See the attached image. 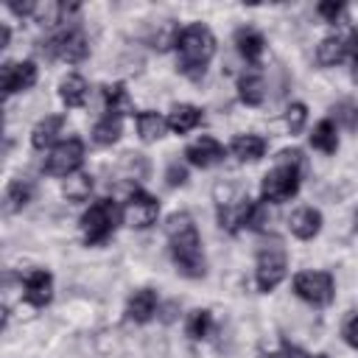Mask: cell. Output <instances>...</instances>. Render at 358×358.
<instances>
[{
  "instance_id": "obj_1",
  "label": "cell",
  "mask_w": 358,
  "mask_h": 358,
  "mask_svg": "<svg viewBox=\"0 0 358 358\" xmlns=\"http://www.w3.org/2000/svg\"><path fill=\"white\" fill-rule=\"evenodd\" d=\"M165 235H168V243H171V257L176 263V271L185 274V277H190V280L204 277L207 260H204L201 238H199V229H196L193 218L187 213L168 215Z\"/></svg>"
},
{
  "instance_id": "obj_2",
  "label": "cell",
  "mask_w": 358,
  "mask_h": 358,
  "mask_svg": "<svg viewBox=\"0 0 358 358\" xmlns=\"http://www.w3.org/2000/svg\"><path fill=\"white\" fill-rule=\"evenodd\" d=\"M302 165H305V157L299 148H285L277 154V162L274 168L263 176L260 182V196L266 204H282L288 201L291 196H296L299 190V182H302Z\"/></svg>"
},
{
  "instance_id": "obj_3",
  "label": "cell",
  "mask_w": 358,
  "mask_h": 358,
  "mask_svg": "<svg viewBox=\"0 0 358 358\" xmlns=\"http://www.w3.org/2000/svg\"><path fill=\"white\" fill-rule=\"evenodd\" d=\"M176 53H179V73L187 76L190 81H201L204 73H207L210 59L215 56L213 31L207 25H201V22H190L187 28H182Z\"/></svg>"
},
{
  "instance_id": "obj_4",
  "label": "cell",
  "mask_w": 358,
  "mask_h": 358,
  "mask_svg": "<svg viewBox=\"0 0 358 358\" xmlns=\"http://www.w3.org/2000/svg\"><path fill=\"white\" fill-rule=\"evenodd\" d=\"M123 218V210H117V204L112 199H101L95 201L84 215H81V238L87 246H98L103 243L115 229L117 221Z\"/></svg>"
},
{
  "instance_id": "obj_5",
  "label": "cell",
  "mask_w": 358,
  "mask_h": 358,
  "mask_svg": "<svg viewBox=\"0 0 358 358\" xmlns=\"http://www.w3.org/2000/svg\"><path fill=\"white\" fill-rule=\"evenodd\" d=\"M285 268H288V255L280 243H266L257 252V263H255V282L263 294L274 291L282 280H285Z\"/></svg>"
},
{
  "instance_id": "obj_6",
  "label": "cell",
  "mask_w": 358,
  "mask_h": 358,
  "mask_svg": "<svg viewBox=\"0 0 358 358\" xmlns=\"http://www.w3.org/2000/svg\"><path fill=\"white\" fill-rule=\"evenodd\" d=\"M294 294L299 299H305L308 305H313V308H324L336 296V282L327 271H316V268L299 271L294 277Z\"/></svg>"
},
{
  "instance_id": "obj_7",
  "label": "cell",
  "mask_w": 358,
  "mask_h": 358,
  "mask_svg": "<svg viewBox=\"0 0 358 358\" xmlns=\"http://www.w3.org/2000/svg\"><path fill=\"white\" fill-rule=\"evenodd\" d=\"M84 162V143L78 137H67L50 148L45 157V173L48 176H73Z\"/></svg>"
},
{
  "instance_id": "obj_8",
  "label": "cell",
  "mask_w": 358,
  "mask_h": 358,
  "mask_svg": "<svg viewBox=\"0 0 358 358\" xmlns=\"http://www.w3.org/2000/svg\"><path fill=\"white\" fill-rule=\"evenodd\" d=\"M45 50H48V56H53V59H59V62L78 64V62L87 59L90 42H87L84 31L73 25V28H64V31H59L56 36H50V39L45 42Z\"/></svg>"
},
{
  "instance_id": "obj_9",
  "label": "cell",
  "mask_w": 358,
  "mask_h": 358,
  "mask_svg": "<svg viewBox=\"0 0 358 358\" xmlns=\"http://www.w3.org/2000/svg\"><path fill=\"white\" fill-rule=\"evenodd\" d=\"M157 215H159V201H157L151 193L134 187V190L129 193L126 204H123V221H126L131 229H148V227L157 221Z\"/></svg>"
},
{
  "instance_id": "obj_10",
  "label": "cell",
  "mask_w": 358,
  "mask_h": 358,
  "mask_svg": "<svg viewBox=\"0 0 358 358\" xmlns=\"http://www.w3.org/2000/svg\"><path fill=\"white\" fill-rule=\"evenodd\" d=\"M34 81H36V64L34 62H6L0 67V84H3L6 95L25 92L34 87Z\"/></svg>"
},
{
  "instance_id": "obj_11",
  "label": "cell",
  "mask_w": 358,
  "mask_h": 358,
  "mask_svg": "<svg viewBox=\"0 0 358 358\" xmlns=\"http://www.w3.org/2000/svg\"><path fill=\"white\" fill-rule=\"evenodd\" d=\"M185 157H187V162L196 165V168H213V165H218V162L224 159V145H221L215 137L204 134V137L193 140V143L185 148Z\"/></svg>"
},
{
  "instance_id": "obj_12",
  "label": "cell",
  "mask_w": 358,
  "mask_h": 358,
  "mask_svg": "<svg viewBox=\"0 0 358 358\" xmlns=\"http://www.w3.org/2000/svg\"><path fill=\"white\" fill-rule=\"evenodd\" d=\"M22 299L34 308H45L53 299V277L45 268H34L22 282Z\"/></svg>"
},
{
  "instance_id": "obj_13",
  "label": "cell",
  "mask_w": 358,
  "mask_h": 358,
  "mask_svg": "<svg viewBox=\"0 0 358 358\" xmlns=\"http://www.w3.org/2000/svg\"><path fill=\"white\" fill-rule=\"evenodd\" d=\"M288 229H291L294 238H299V241H310V238H316L319 229H322V213L313 210V207H299V210L291 213V218H288Z\"/></svg>"
},
{
  "instance_id": "obj_14",
  "label": "cell",
  "mask_w": 358,
  "mask_h": 358,
  "mask_svg": "<svg viewBox=\"0 0 358 358\" xmlns=\"http://www.w3.org/2000/svg\"><path fill=\"white\" fill-rule=\"evenodd\" d=\"M157 308H159L157 291H151V288H140V291H134V294L129 296L126 316H129L131 322H137V324H145V322H151V319H154Z\"/></svg>"
},
{
  "instance_id": "obj_15",
  "label": "cell",
  "mask_w": 358,
  "mask_h": 358,
  "mask_svg": "<svg viewBox=\"0 0 358 358\" xmlns=\"http://www.w3.org/2000/svg\"><path fill=\"white\" fill-rule=\"evenodd\" d=\"M344 59H350V48H347V31L344 34H330L316 45V62L324 67L341 64Z\"/></svg>"
},
{
  "instance_id": "obj_16",
  "label": "cell",
  "mask_w": 358,
  "mask_h": 358,
  "mask_svg": "<svg viewBox=\"0 0 358 358\" xmlns=\"http://www.w3.org/2000/svg\"><path fill=\"white\" fill-rule=\"evenodd\" d=\"M165 120H168V129L173 134H187L201 123V109L193 103H176V106H171Z\"/></svg>"
},
{
  "instance_id": "obj_17",
  "label": "cell",
  "mask_w": 358,
  "mask_h": 358,
  "mask_svg": "<svg viewBox=\"0 0 358 358\" xmlns=\"http://www.w3.org/2000/svg\"><path fill=\"white\" fill-rule=\"evenodd\" d=\"M235 48H238V53H241L249 64H257L260 56H263L266 39H263V34H257L255 28H238V31H235Z\"/></svg>"
},
{
  "instance_id": "obj_18",
  "label": "cell",
  "mask_w": 358,
  "mask_h": 358,
  "mask_svg": "<svg viewBox=\"0 0 358 358\" xmlns=\"http://www.w3.org/2000/svg\"><path fill=\"white\" fill-rule=\"evenodd\" d=\"M62 126H64V117L62 115H45L34 131H31V145L34 148H48V145H56V137L62 134Z\"/></svg>"
},
{
  "instance_id": "obj_19",
  "label": "cell",
  "mask_w": 358,
  "mask_h": 358,
  "mask_svg": "<svg viewBox=\"0 0 358 358\" xmlns=\"http://www.w3.org/2000/svg\"><path fill=\"white\" fill-rule=\"evenodd\" d=\"M232 157L238 162H257L263 154H266V140L257 137V134H238L229 145Z\"/></svg>"
},
{
  "instance_id": "obj_20",
  "label": "cell",
  "mask_w": 358,
  "mask_h": 358,
  "mask_svg": "<svg viewBox=\"0 0 358 358\" xmlns=\"http://www.w3.org/2000/svg\"><path fill=\"white\" fill-rule=\"evenodd\" d=\"M87 92H90L87 81H84L81 76H76V73H73V76H64L62 84H59V98H62V103H64L67 109H78V106H84Z\"/></svg>"
},
{
  "instance_id": "obj_21",
  "label": "cell",
  "mask_w": 358,
  "mask_h": 358,
  "mask_svg": "<svg viewBox=\"0 0 358 358\" xmlns=\"http://www.w3.org/2000/svg\"><path fill=\"white\" fill-rule=\"evenodd\" d=\"M134 120H137V134H140L143 143H157L165 134V129H168V120L159 112H151V109L137 112Z\"/></svg>"
},
{
  "instance_id": "obj_22",
  "label": "cell",
  "mask_w": 358,
  "mask_h": 358,
  "mask_svg": "<svg viewBox=\"0 0 358 358\" xmlns=\"http://www.w3.org/2000/svg\"><path fill=\"white\" fill-rule=\"evenodd\" d=\"M103 109H106V115H117V117H123V115L131 112L129 90H126L120 81L103 87Z\"/></svg>"
},
{
  "instance_id": "obj_23",
  "label": "cell",
  "mask_w": 358,
  "mask_h": 358,
  "mask_svg": "<svg viewBox=\"0 0 358 358\" xmlns=\"http://www.w3.org/2000/svg\"><path fill=\"white\" fill-rule=\"evenodd\" d=\"M310 145L322 154H336L338 151V131H336V123L330 117L319 120L310 131Z\"/></svg>"
},
{
  "instance_id": "obj_24",
  "label": "cell",
  "mask_w": 358,
  "mask_h": 358,
  "mask_svg": "<svg viewBox=\"0 0 358 358\" xmlns=\"http://www.w3.org/2000/svg\"><path fill=\"white\" fill-rule=\"evenodd\" d=\"M238 98L246 103V106H260L263 98H266V84L257 73H243L238 78Z\"/></svg>"
},
{
  "instance_id": "obj_25",
  "label": "cell",
  "mask_w": 358,
  "mask_h": 358,
  "mask_svg": "<svg viewBox=\"0 0 358 358\" xmlns=\"http://www.w3.org/2000/svg\"><path fill=\"white\" fill-rule=\"evenodd\" d=\"M123 134V117L117 115H103L95 126H92V140L98 145H115Z\"/></svg>"
},
{
  "instance_id": "obj_26",
  "label": "cell",
  "mask_w": 358,
  "mask_h": 358,
  "mask_svg": "<svg viewBox=\"0 0 358 358\" xmlns=\"http://www.w3.org/2000/svg\"><path fill=\"white\" fill-rule=\"evenodd\" d=\"M31 199H34V182L25 176L11 179V185L6 187V207L14 213V210H22Z\"/></svg>"
},
{
  "instance_id": "obj_27",
  "label": "cell",
  "mask_w": 358,
  "mask_h": 358,
  "mask_svg": "<svg viewBox=\"0 0 358 358\" xmlns=\"http://www.w3.org/2000/svg\"><path fill=\"white\" fill-rule=\"evenodd\" d=\"M185 333L193 338V341H204L210 333H213V313L207 308H196L187 313L185 319Z\"/></svg>"
},
{
  "instance_id": "obj_28",
  "label": "cell",
  "mask_w": 358,
  "mask_h": 358,
  "mask_svg": "<svg viewBox=\"0 0 358 358\" xmlns=\"http://www.w3.org/2000/svg\"><path fill=\"white\" fill-rule=\"evenodd\" d=\"M62 193H64L67 201H84V199H90V193H92V176L90 173H73V176H67L64 185H62Z\"/></svg>"
},
{
  "instance_id": "obj_29",
  "label": "cell",
  "mask_w": 358,
  "mask_h": 358,
  "mask_svg": "<svg viewBox=\"0 0 358 358\" xmlns=\"http://www.w3.org/2000/svg\"><path fill=\"white\" fill-rule=\"evenodd\" d=\"M31 17L39 25H59L67 17V6L64 3H56V0H42V3H36V8H34Z\"/></svg>"
},
{
  "instance_id": "obj_30",
  "label": "cell",
  "mask_w": 358,
  "mask_h": 358,
  "mask_svg": "<svg viewBox=\"0 0 358 358\" xmlns=\"http://www.w3.org/2000/svg\"><path fill=\"white\" fill-rule=\"evenodd\" d=\"M179 36H182L179 25H176L173 20H165V22H159L157 31L151 34V48H157V50H171V48L179 45Z\"/></svg>"
},
{
  "instance_id": "obj_31",
  "label": "cell",
  "mask_w": 358,
  "mask_h": 358,
  "mask_svg": "<svg viewBox=\"0 0 358 358\" xmlns=\"http://www.w3.org/2000/svg\"><path fill=\"white\" fill-rule=\"evenodd\" d=\"M333 115H336V123L344 126L347 131H355L358 129V101H350V98L338 101L333 106Z\"/></svg>"
},
{
  "instance_id": "obj_32",
  "label": "cell",
  "mask_w": 358,
  "mask_h": 358,
  "mask_svg": "<svg viewBox=\"0 0 358 358\" xmlns=\"http://www.w3.org/2000/svg\"><path fill=\"white\" fill-rule=\"evenodd\" d=\"M305 120H308L305 103H291V106L285 109V126H288L291 134H299V131L305 129Z\"/></svg>"
},
{
  "instance_id": "obj_33",
  "label": "cell",
  "mask_w": 358,
  "mask_h": 358,
  "mask_svg": "<svg viewBox=\"0 0 358 358\" xmlns=\"http://www.w3.org/2000/svg\"><path fill=\"white\" fill-rule=\"evenodd\" d=\"M123 171H126L129 176H134V179H143V176L148 173V162H145L143 154H126V159H123Z\"/></svg>"
},
{
  "instance_id": "obj_34",
  "label": "cell",
  "mask_w": 358,
  "mask_h": 358,
  "mask_svg": "<svg viewBox=\"0 0 358 358\" xmlns=\"http://www.w3.org/2000/svg\"><path fill=\"white\" fill-rule=\"evenodd\" d=\"M316 11H319V17L324 20V22H338L341 20V14H344V3H336V0H324V3H319L316 6Z\"/></svg>"
},
{
  "instance_id": "obj_35",
  "label": "cell",
  "mask_w": 358,
  "mask_h": 358,
  "mask_svg": "<svg viewBox=\"0 0 358 358\" xmlns=\"http://www.w3.org/2000/svg\"><path fill=\"white\" fill-rule=\"evenodd\" d=\"M341 336H344V341H347L352 350H358V310H352V313L344 319Z\"/></svg>"
},
{
  "instance_id": "obj_36",
  "label": "cell",
  "mask_w": 358,
  "mask_h": 358,
  "mask_svg": "<svg viewBox=\"0 0 358 358\" xmlns=\"http://www.w3.org/2000/svg\"><path fill=\"white\" fill-rule=\"evenodd\" d=\"M165 182H168V187H182L187 182V168L179 162H171L165 171Z\"/></svg>"
},
{
  "instance_id": "obj_37",
  "label": "cell",
  "mask_w": 358,
  "mask_h": 358,
  "mask_svg": "<svg viewBox=\"0 0 358 358\" xmlns=\"http://www.w3.org/2000/svg\"><path fill=\"white\" fill-rule=\"evenodd\" d=\"M296 355V350L294 347H288V344H282L280 350H268V352H260V358H294Z\"/></svg>"
},
{
  "instance_id": "obj_38",
  "label": "cell",
  "mask_w": 358,
  "mask_h": 358,
  "mask_svg": "<svg viewBox=\"0 0 358 358\" xmlns=\"http://www.w3.org/2000/svg\"><path fill=\"white\" fill-rule=\"evenodd\" d=\"M8 39H11V28L0 25V48H8Z\"/></svg>"
},
{
  "instance_id": "obj_39",
  "label": "cell",
  "mask_w": 358,
  "mask_h": 358,
  "mask_svg": "<svg viewBox=\"0 0 358 358\" xmlns=\"http://www.w3.org/2000/svg\"><path fill=\"white\" fill-rule=\"evenodd\" d=\"M352 81H355V84H358V59H355V62H352Z\"/></svg>"
},
{
  "instance_id": "obj_40",
  "label": "cell",
  "mask_w": 358,
  "mask_h": 358,
  "mask_svg": "<svg viewBox=\"0 0 358 358\" xmlns=\"http://www.w3.org/2000/svg\"><path fill=\"white\" fill-rule=\"evenodd\" d=\"M308 358H327V355H322V352H319V355H308Z\"/></svg>"
},
{
  "instance_id": "obj_41",
  "label": "cell",
  "mask_w": 358,
  "mask_h": 358,
  "mask_svg": "<svg viewBox=\"0 0 358 358\" xmlns=\"http://www.w3.org/2000/svg\"><path fill=\"white\" fill-rule=\"evenodd\" d=\"M355 227H358V213H355Z\"/></svg>"
}]
</instances>
